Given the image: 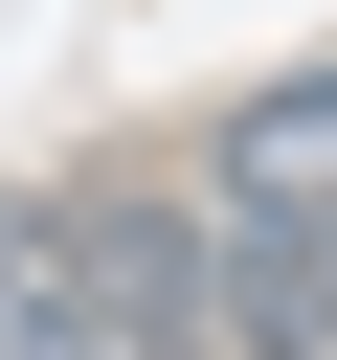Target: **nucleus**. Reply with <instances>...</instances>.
I'll list each match as a JSON object with an SVG mask.
<instances>
[{"label": "nucleus", "instance_id": "obj_1", "mask_svg": "<svg viewBox=\"0 0 337 360\" xmlns=\"http://www.w3.org/2000/svg\"><path fill=\"white\" fill-rule=\"evenodd\" d=\"M202 202H337V45L315 68H247L202 112Z\"/></svg>", "mask_w": 337, "mask_h": 360}, {"label": "nucleus", "instance_id": "obj_2", "mask_svg": "<svg viewBox=\"0 0 337 360\" xmlns=\"http://www.w3.org/2000/svg\"><path fill=\"white\" fill-rule=\"evenodd\" d=\"M0 360H90V292H67L45 202H0Z\"/></svg>", "mask_w": 337, "mask_h": 360}, {"label": "nucleus", "instance_id": "obj_3", "mask_svg": "<svg viewBox=\"0 0 337 360\" xmlns=\"http://www.w3.org/2000/svg\"><path fill=\"white\" fill-rule=\"evenodd\" d=\"M180 360H247V338H225V315H202V338H180Z\"/></svg>", "mask_w": 337, "mask_h": 360}]
</instances>
